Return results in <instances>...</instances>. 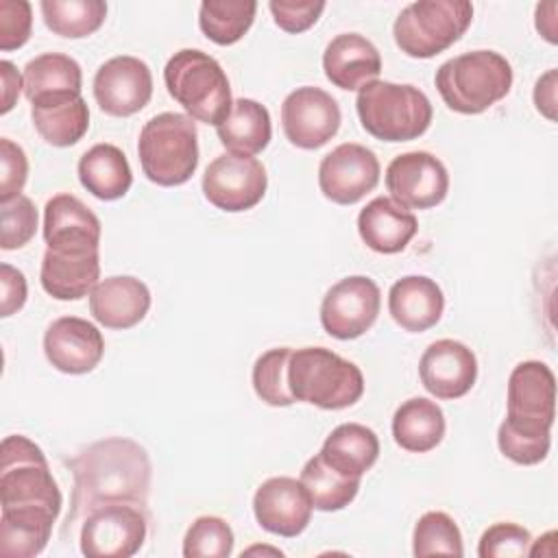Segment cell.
Returning a JSON list of instances; mask_svg holds the SVG:
<instances>
[{
	"label": "cell",
	"instance_id": "1",
	"mask_svg": "<svg viewBox=\"0 0 558 558\" xmlns=\"http://www.w3.org/2000/svg\"><path fill=\"white\" fill-rule=\"evenodd\" d=\"M74 490L63 532L102 504L126 501L146 506L150 486V460L137 442L129 438H107L87 447L72 460Z\"/></svg>",
	"mask_w": 558,
	"mask_h": 558
},
{
	"label": "cell",
	"instance_id": "2",
	"mask_svg": "<svg viewBox=\"0 0 558 558\" xmlns=\"http://www.w3.org/2000/svg\"><path fill=\"white\" fill-rule=\"evenodd\" d=\"M61 504L63 497L44 451L26 436H7L0 449V510L57 519Z\"/></svg>",
	"mask_w": 558,
	"mask_h": 558
},
{
	"label": "cell",
	"instance_id": "3",
	"mask_svg": "<svg viewBox=\"0 0 558 558\" xmlns=\"http://www.w3.org/2000/svg\"><path fill=\"white\" fill-rule=\"evenodd\" d=\"M434 83L451 111L475 116L508 96L512 68L495 50H473L445 61Z\"/></svg>",
	"mask_w": 558,
	"mask_h": 558
},
{
	"label": "cell",
	"instance_id": "4",
	"mask_svg": "<svg viewBox=\"0 0 558 558\" xmlns=\"http://www.w3.org/2000/svg\"><path fill=\"white\" fill-rule=\"evenodd\" d=\"M288 388L294 401L323 410H342L364 395V375L331 349L303 347L290 355Z\"/></svg>",
	"mask_w": 558,
	"mask_h": 558
},
{
	"label": "cell",
	"instance_id": "5",
	"mask_svg": "<svg viewBox=\"0 0 558 558\" xmlns=\"http://www.w3.org/2000/svg\"><path fill=\"white\" fill-rule=\"evenodd\" d=\"M163 81L168 94L192 120L218 126L231 113L233 100L227 72L203 50L183 48L174 52L163 68Z\"/></svg>",
	"mask_w": 558,
	"mask_h": 558
},
{
	"label": "cell",
	"instance_id": "6",
	"mask_svg": "<svg viewBox=\"0 0 558 558\" xmlns=\"http://www.w3.org/2000/svg\"><path fill=\"white\" fill-rule=\"evenodd\" d=\"M355 109L366 133L381 142H410L432 124V102L414 85L371 81L357 92Z\"/></svg>",
	"mask_w": 558,
	"mask_h": 558
},
{
	"label": "cell",
	"instance_id": "7",
	"mask_svg": "<svg viewBox=\"0 0 558 558\" xmlns=\"http://www.w3.org/2000/svg\"><path fill=\"white\" fill-rule=\"evenodd\" d=\"M142 172L161 187H174L190 181L198 166L196 124L185 113H159L150 118L137 140Z\"/></svg>",
	"mask_w": 558,
	"mask_h": 558
},
{
	"label": "cell",
	"instance_id": "8",
	"mask_svg": "<svg viewBox=\"0 0 558 558\" xmlns=\"http://www.w3.org/2000/svg\"><path fill=\"white\" fill-rule=\"evenodd\" d=\"M473 20L466 0H418L395 20V44L414 59H429L456 44Z\"/></svg>",
	"mask_w": 558,
	"mask_h": 558
},
{
	"label": "cell",
	"instance_id": "9",
	"mask_svg": "<svg viewBox=\"0 0 558 558\" xmlns=\"http://www.w3.org/2000/svg\"><path fill=\"white\" fill-rule=\"evenodd\" d=\"M148 519L144 506L116 501L94 508L81 523V554L87 558H129L144 541Z\"/></svg>",
	"mask_w": 558,
	"mask_h": 558
},
{
	"label": "cell",
	"instance_id": "10",
	"mask_svg": "<svg viewBox=\"0 0 558 558\" xmlns=\"http://www.w3.org/2000/svg\"><path fill=\"white\" fill-rule=\"evenodd\" d=\"M268 187L266 168L251 155H218L203 174L205 198L222 211H246L255 207Z\"/></svg>",
	"mask_w": 558,
	"mask_h": 558
},
{
	"label": "cell",
	"instance_id": "11",
	"mask_svg": "<svg viewBox=\"0 0 558 558\" xmlns=\"http://www.w3.org/2000/svg\"><path fill=\"white\" fill-rule=\"evenodd\" d=\"M381 294L364 275L344 277L333 283L320 303L323 329L338 340H353L366 333L377 320Z\"/></svg>",
	"mask_w": 558,
	"mask_h": 558
},
{
	"label": "cell",
	"instance_id": "12",
	"mask_svg": "<svg viewBox=\"0 0 558 558\" xmlns=\"http://www.w3.org/2000/svg\"><path fill=\"white\" fill-rule=\"evenodd\" d=\"M390 198L405 209H429L445 201L449 174L445 163L427 150L397 155L386 168Z\"/></svg>",
	"mask_w": 558,
	"mask_h": 558
},
{
	"label": "cell",
	"instance_id": "13",
	"mask_svg": "<svg viewBox=\"0 0 558 558\" xmlns=\"http://www.w3.org/2000/svg\"><path fill=\"white\" fill-rule=\"evenodd\" d=\"M342 113L331 94L320 87H296L281 105V124L290 144L314 150L325 146L340 129Z\"/></svg>",
	"mask_w": 558,
	"mask_h": 558
},
{
	"label": "cell",
	"instance_id": "14",
	"mask_svg": "<svg viewBox=\"0 0 558 558\" xmlns=\"http://www.w3.org/2000/svg\"><path fill=\"white\" fill-rule=\"evenodd\" d=\"M379 170V159L371 148L344 142L320 159L318 187L331 203L353 205L375 190Z\"/></svg>",
	"mask_w": 558,
	"mask_h": 558
},
{
	"label": "cell",
	"instance_id": "15",
	"mask_svg": "<svg viewBox=\"0 0 558 558\" xmlns=\"http://www.w3.org/2000/svg\"><path fill=\"white\" fill-rule=\"evenodd\" d=\"M94 98L98 107L116 118L142 111L153 96L150 68L131 54L111 57L94 74Z\"/></svg>",
	"mask_w": 558,
	"mask_h": 558
},
{
	"label": "cell",
	"instance_id": "16",
	"mask_svg": "<svg viewBox=\"0 0 558 558\" xmlns=\"http://www.w3.org/2000/svg\"><path fill=\"white\" fill-rule=\"evenodd\" d=\"M312 499L301 480L279 475L270 477L255 490L253 512L257 523L277 536H299L312 519Z\"/></svg>",
	"mask_w": 558,
	"mask_h": 558
},
{
	"label": "cell",
	"instance_id": "17",
	"mask_svg": "<svg viewBox=\"0 0 558 558\" xmlns=\"http://www.w3.org/2000/svg\"><path fill=\"white\" fill-rule=\"evenodd\" d=\"M44 353L57 371L83 375L102 360L105 340L94 323L78 316H61L44 333Z\"/></svg>",
	"mask_w": 558,
	"mask_h": 558
},
{
	"label": "cell",
	"instance_id": "18",
	"mask_svg": "<svg viewBox=\"0 0 558 558\" xmlns=\"http://www.w3.org/2000/svg\"><path fill=\"white\" fill-rule=\"evenodd\" d=\"M421 384L436 399H460L477 379L475 353L451 338L432 342L418 362Z\"/></svg>",
	"mask_w": 558,
	"mask_h": 558
},
{
	"label": "cell",
	"instance_id": "19",
	"mask_svg": "<svg viewBox=\"0 0 558 558\" xmlns=\"http://www.w3.org/2000/svg\"><path fill=\"white\" fill-rule=\"evenodd\" d=\"M506 416L551 429L556 418V377L545 362L525 360L512 368Z\"/></svg>",
	"mask_w": 558,
	"mask_h": 558
},
{
	"label": "cell",
	"instance_id": "20",
	"mask_svg": "<svg viewBox=\"0 0 558 558\" xmlns=\"http://www.w3.org/2000/svg\"><path fill=\"white\" fill-rule=\"evenodd\" d=\"M98 248H46L39 281L41 288L59 301H78L98 283Z\"/></svg>",
	"mask_w": 558,
	"mask_h": 558
},
{
	"label": "cell",
	"instance_id": "21",
	"mask_svg": "<svg viewBox=\"0 0 558 558\" xmlns=\"http://www.w3.org/2000/svg\"><path fill=\"white\" fill-rule=\"evenodd\" d=\"M150 310V290L131 275L98 281L89 292V312L107 329L135 327Z\"/></svg>",
	"mask_w": 558,
	"mask_h": 558
},
{
	"label": "cell",
	"instance_id": "22",
	"mask_svg": "<svg viewBox=\"0 0 558 558\" xmlns=\"http://www.w3.org/2000/svg\"><path fill=\"white\" fill-rule=\"evenodd\" d=\"M323 70L331 85L353 92L375 81L381 72L379 50L360 33L336 35L323 52Z\"/></svg>",
	"mask_w": 558,
	"mask_h": 558
},
{
	"label": "cell",
	"instance_id": "23",
	"mask_svg": "<svg viewBox=\"0 0 558 558\" xmlns=\"http://www.w3.org/2000/svg\"><path fill=\"white\" fill-rule=\"evenodd\" d=\"M48 248H100V220L76 196L57 194L44 207Z\"/></svg>",
	"mask_w": 558,
	"mask_h": 558
},
{
	"label": "cell",
	"instance_id": "24",
	"mask_svg": "<svg viewBox=\"0 0 558 558\" xmlns=\"http://www.w3.org/2000/svg\"><path fill=\"white\" fill-rule=\"evenodd\" d=\"M445 310L440 286L425 275H408L392 283L388 292V312L392 320L412 333L434 327Z\"/></svg>",
	"mask_w": 558,
	"mask_h": 558
},
{
	"label": "cell",
	"instance_id": "25",
	"mask_svg": "<svg viewBox=\"0 0 558 558\" xmlns=\"http://www.w3.org/2000/svg\"><path fill=\"white\" fill-rule=\"evenodd\" d=\"M416 231V216L388 196L373 198L357 216V233L375 253L392 255L403 251Z\"/></svg>",
	"mask_w": 558,
	"mask_h": 558
},
{
	"label": "cell",
	"instance_id": "26",
	"mask_svg": "<svg viewBox=\"0 0 558 558\" xmlns=\"http://www.w3.org/2000/svg\"><path fill=\"white\" fill-rule=\"evenodd\" d=\"M31 118L37 133L59 148L76 144L89 129V109L81 94H59L35 100Z\"/></svg>",
	"mask_w": 558,
	"mask_h": 558
},
{
	"label": "cell",
	"instance_id": "27",
	"mask_svg": "<svg viewBox=\"0 0 558 558\" xmlns=\"http://www.w3.org/2000/svg\"><path fill=\"white\" fill-rule=\"evenodd\" d=\"M320 458L338 473L360 480L379 458V438L366 425L342 423L325 438Z\"/></svg>",
	"mask_w": 558,
	"mask_h": 558
},
{
	"label": "cell",
	"instance_id": "28",
	"mask_svg": "<svg viewBox=\"0 0 558 558\" xmlns=\"http://www.w3.org/2000/svg\"><path fill=\"white\" fill-rule=\"evenodd\" d=\"M81 185L100 201L122 198L133 183L126 155L113 144H96L78 159Z\"/></svg>",
	"mask_w": 558,
	"mask_h": 558
},
{
	"label": "cell",
	"instance_id": "29",
	"mask_svg": "<svg viewBox=\"0 0 558 558\" xmlns=\"http://www.w3.org/2000/svg\"><path fill=\"white\" fill-rule=\"evenodd\" d=\"M445 414L440 405L427 397L403 401L392 416L395 442L412 453H425L440 445L445 436Z\"/></svg>",
	"mask_w": 558,
	"mask_h": 558
},
{
	"label": "cell",
	"instance_id": "30",
	"mask_svg": "<svg viewBox=\"0 0 558 558\" xmlns=\"http://www.w3.org/2000/svg\"><path fill=\"white\" fill-rule=\"evenodd\" d=\"M216 133L229 153L253 157L262 153L272 137L270 113L253 98H238L227 120L216 126Z\"/></svg>",
	"mask_w": 558,
	"mask_h": 558
},
{
	"label": "cell",
	"instance_id": "31",
	"mask_svg": "<svg viewBox=\"0 0 558 558\" xmlns=\"http://www.w3.org/2000/svg\"><path fill=\"white\" fill-rule=\"evenodd\" d=\"M81 65L70 54L44 52L24 65V94L31 105L48 96L81 94Z\"/></svg>",
	"mask_w": 558,
	"mask_h": 558
},
{
	"label": "cell",
	"instance_id": "32",
	"mask_svg": "<svg viewBox=\"0 0 558 558\" xmlns=\"http://www.w3.org/2000/svg\"><path fill=\"white\" fill-rule=\"evenodd\" d=\"M299 480L305 486L312 506L323 512H336L347 508L360 490V480L338 473L320 458V453L312 456L305 462Z\"/></svg>",
	"mask_w": 558,
	"mask_h": 558
},
{
	"label": "cell",
	"instance_id": "33",
	"mask_svg": "<svg viewBox=\"0 0 558 558\" xmlns=\"http://www.w3.org/2000/svg\"><path fill=\"white\" fill-rule=\"evenodd\" d=\"M255 11V0H205L198 9V26L214 44L231 46L246 35Z\"/></svg>",
	"mask_w": 558,
	"mask_h": 558
},
{
	"label": "cell",
	"instance_id": "34",
	"mask_svg": "<svg viewBox=\"0 0 558 558\" xmlns=\"http://www.w3.org/2000/svg\"><path fill=\"white\" fill-rule=\"evenodd\" d=\"M39 9L46 26L68 39L96 33L107 17V4L102 0H41Z\"/></svg>",
	"mask_w": 558,
	"mask_h": 558
},
{
	"label": "cell",
	"instance_id": "35",
	"mask_svg": "<svg viewBox=\"0 0 558 558\" xmlns=\"http://www.w3.org/2000/svg\"><path fill=\"white\" fill-rule=\"evenodd\" d=\"M57 519L39 514L0 512V554L7 558H33L44 551Z\"/></svg>",
	"mask_w": 558,
	"mask_h": 558
},
{
	"label": "cell",
	"instance_id": "36",
	"mask_svg": "<svg viewBox=\"0 0 558 558\" xmlns=\"http://www.w3.org/2000/svg\"><path fill=\"white\" fill-rule=\"evenodd\" d=\"M497 445H499V451L517 464H523V466L538 464L549 453L551 429L532 425V423H521L506 416L497 432Z\"/></svg>",
	"mask_w": 558,
	"mask_h": 558
},
{
	"label": "cell",
	"instance_id": "37",
	"mask_svg": "<svg viewBox=\"0 0 558 558\" xmlns=\"http://www.w3.org/2000/svg\"><path fill=\"white\" fill-rule=\"evenodd\" d=\"M412 551L416 558L436 556V554L462 556L464 545H462L460 527L447 512H440V510L425 512L414 525Z\"/></svg>",
	"mask_w": 558,
	"mask_h": 558
},
{
	"label": "cell",
	"instance_id": "38",
	"mask_svg": "<svg viewBox=\"0 0 558 558\" xmlns=\"http://www.w3.org/2000/svg\"><path fill=\"white\" fill-rule=\"evenodd\" d=\"M292 349L277 347L262 353L253 364V388L255 395L275 408H288L294 403V397L288 388V362Z\"/></svg>",
	"mask_w": 558,
	"mask_h": 558
},
{
	"label": "cell",
	"instance_id": "39",
	"mask_svg": "<svg viewBox=\"0 0 558 558\" xmlns=\"http://www.w3.org/2000/svg\"><path fill=\"white\" fill-rule=\"evenodd\" d=\"M233 530L220 517H198L185 532V558H227L233 554Z\"/></svg>",
	"mask_w": 558,
	"mask_h": 558
},
{
	"label": "cell",
	"instance_id": "40",
	"mask_svg": "<svg viewBox=\"0 0 558 558\" xmlns=\"http://www.w3.org/2000/svg\"><path fill=\"white\" fill-rule=\"evenodd\" d=\"M37 231V209L24 194L0 203V246L4 251L26 246Z\"/></svg>",
	"mask_w": 558,
	"mask_h": 558
},
{
	"label": "cell",
	"instance_id": "41",
	"mask_svg": "<svg viewBox=\"0 0 558 558\" xmlns=\"http://www.w3.org/2000/svg\"><path fill=\"white\" fill-rule=\"evenodd\" d=\"M532 549V536L523 525L501 521L484 530L480 545H477V556L480 558H517L525 556Z\"/></svg>",
	"mask_w": 558,
	"mask_h": 558
},
{
	"label": "cell",
	"instance_id": "42",
	"mask_svg": "<svg viewBox=\"0 0 558 558\" xmlns=\"http://www.w3.org/2000/svg\"><path fill=\"white\" fill-rule=\"evenodd\" d=\"M33 28V9L26 0H0V48H22Z\"/></svg>",
	"mask_w": 558,
	"mask_h": 558
},
{
	"label": "cell",
	"instance_id": "43",
	"mask_svg": "<svg viewBox=\"0 0 558 558\" xmlns=\"http://www.w3.org/2000/svg\"><path fill=\"white\" fill-rule=\"evenodd\" d=\"M0 203H7L20 196L28 177L26 153L9 137L0 140Z\"/></svg>",
	"mask_w": 558,
	"mask_h": 558
},
{
	"label": "cell",
	"instance_id": "44",
	"mask_svg": "<svg viewBox=\"0 0 558 558\" xmlns=\"http://www.w3.org/2000/svg\"><path fill=\"white\" fill-rule=\"evenodd\" d=\"M268 9L275 24L286 33H303L314 26L325 11L323 0H270Z\"/></svg>",
	"mask_w": 558,
	"mask_h": 558
},
{
	"label": "cell",
	"instance_id": "45",
	"mask_svg": "<svg viewBox=\"0 0 558 558\" xmlns=\"http://www.w3.org/2000/svg\"><path fill=\"white\" fill-rule=\"evenodd\" d=\"M0 283H2V303L0 316L7 318L24 307L26 303V277L22 270L13 268L11 264L0 266Z\"/></svg>",
	"mask_w": 558,
	"mask_h": 558
},
{
	"label": "cell",
	"instance_id": "46",
	"mask_svg": "<svg viewBox=\"0 0 558 558\" xmlns=\"http://www.w3.org/2000/svg\"><path fill=\"white\" fill-rule=\"evenodd\" d=\"M534 105L547 120H556V70H547L536 81Z\"/></svg>",
	"mask_w": 558,
	"mask_h": 558
},
{
	"label": "cell",
	"instance_id": "47",
	"mask_svg": "<svg viewBox=\"0 0 558 558\" xmlns=\"http://www.w3.org/2000/svg\"><path fill=\"white\" fill-rule=\"evenodd\" d=\"M0 76H2V107L0 113H9L20 96V89L24 87V78L15 70L11 61H0Z\"/></svg>",
	"mask_w": 558,
	"mask_h": 558
},
{
	"label": "cell",
	"instance_id": "48",
	"mask_svg": "<svg viewBox=\"0 0 558 558\" xmlns=\"http://www.w3.org/2000/svg\"><path fill=\"white\" fill-rule=\"evenodd\" d=\"M556 2H543L536 7V28L549 41L556 44Z\"/></svg>",
	"mask_w": 558,
	"mask_h": 558
},
{
	"label": "cell",
	"instance_id": "49",
	"mask_svg": "<svg viewBox=\"0 0 558 558\" xmlns=\"http://www.w3.org/2000/svg\"><path fill=\"white\" fill-rule=\"evenodd\" d=\"M257 551H262V554H272V556H283V551H279V549H268V547H251V549H246L244 554H257ZM242 554V556H244Z\"/></svg>",
	"mask_w": 558,
	"mask_h": 558
}]
</instances>
